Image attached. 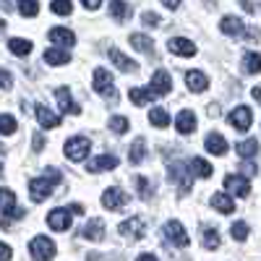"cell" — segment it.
I'll list each match as a JSON object with an SVG mask.
<instances>
[{"mask_svg":"<svg viewBox=\"0 0 261 261\" xmlns=\"http://www.w3.org/2000/svg\"><path fill=\"white\" fill-rule=\"evenodd\" d=\"M60 170H55V167H47V175L45 178H37V180H32L29 183V191H32V201H37V204H42V201H47L50 196H53V188L60 183Z\"/></svg>","mask_w":261,"mask_h":261,"instance_id":"obj_1","label":"cell"},{"mask_svg":"<svg viewBox=\"0 0 261 261\" xmlns=\"http://www.w3.org/2000/svg\"><path fill=\"white\" fill-rule=\"evenodd\" d=\"M89 149H92V141L86 139V136H73V139L65 141V146H63L65 157H68L71 162H81V160H86Z\"/></svg>","mask_w":261,"mask_h":261,"instance_id":"obj_2","label":"cell"},{"mask_svg":"<svg viewBox=\"0 0 261 261\" xmlns=\"http://www.w3.org/2000/svg\"><path fill=\"white\" fill-rule=\"evenodd\" d=\"M29 251L37 261H50L55 256V243L50 241L47 235H37L32 238V243H29Z\"/></svg>","mask_w":261,"mask_h":261,"instance_id":"obj_3","label":"cell"},{"mask_svg":"<svg viewBox=\"0 0 261 261\" xmlns=\"http://www.w3.org/2000/svg\"><path fill=\"white\" fill-rule=\"evenodd\" d=\"M167 178H170V180H175V183H178V188H180L183 193H188V191H191L193 175H191V170H188L186 165H180V162L170 165V167H167Z\"/></svg>","mask_w":261,"mask_h":261,"instance_id":"obj_4","label":"cell"},{"mask_svg":"<svg viewBox=\"0 0 261 261\" xmlns=\"http://www.w3.org/2000/svg\"><path fill=\"white\" fill-rule=\"evenodd\" d=\"M165 238L172 243V246H178V248H186L188 246V235H186V227H183V222H178V220H170L167 225H165Z\"/></svg>","mask_w":261,"mask_h":261,"instance_id":"obj_5","label":"cell"},{"mask_svg":"<svg viewBox=\"0 0 261 261\" xmlns=\"http://www.w3.org/2000/svg\"><path fill=\"white\" fill-rule=\"evenodd\" d=\"M94 89H97L102 97L115 99V84H113L110 71H105V68H97V71H94Z\"/></svg>","mask_w":261,"mask_h":261,"instance_id":"obj_6","label":"cell"},{"mask_svg":"<svg viewBox=\"0 0 261 261\" xmlns=\"http://www.w3.org/2000/svg\"><path fill=\"white\" fill-rule=\"evenodd\" d=\"M230 125L235 128V130H248L251 128V123H253V113H251V107H235V110L230 113Z\"/></svg>","mask_w":261,"mask_h":261,"instance_id":"obj_7","label":"cell"},{"mask_svg":"<svg viewBox=\"0 0 261 261\" xmlns=\"http://www.w3.org/2000/svg\"><path fill=\"white\" fill-rule=\"evenodd\" d=\"M0 212L6 217H16V220L24 217V209H16V193L8 188H0Z\"/></svg>","mask_w":261,"mask_h":261,"instance_id":"obj_8","label":"cell"},{"mask_svg":"<svg viewBox=\"0 0 261 261\" xmlns=\"http://www.w3.org/2000/svg\"><path fill=\"white\" fill-rule=\"evenodd\" d=\"M71 209H53L50 214H47V225L53 227V230H58V232H65L71 227Z\"/></svg>","mask_w":261,"mask_h":261,"instance_id":"obj_9","label":"cell"},{"mask_svg":"<svg viewBox=\"0 0 261 261\" xmlns=\"http://www.w3.org/2000/svg\"><path fill=\"white\" fill-rule=\"evenodd\" d=\"M151 92H154V97H165V94H170V89H172V79H170V73L167 71H154V76H151V86H149Z\"/></svg>","mask_w":261,"mask_h":261,"instance_id":"obj_10","label":"cell"},{"mask_svg":"<svg viewBox=\"0 0 261 261\" xmlns=\"http://www.w3.org/2000/svg\"><path fill=\"white\" fill-rule=\"evenodd\" d=\"M125 204H128V193L120 191V188H107L102 193V206L105 209H120Z\"/></svg>","mask_w":261,"mask_h":261,"instance_id":"obj_11","label":"cell"},{"mask_svg":"<svg viewBox=\"0 0 261 261\" xmlns=\"http://www.w3.org/2000/svg\"><path fill=\"white\" fill-rule=\"evenodd\" d=\"M167 50L172 55H183V58H193L196 55V45H193L191 39H186V37H172L167 42Z\"/></svg>","mask_w":261,"mask_h":261,"instance_id":"obj_12","label":"cell"},{"mask_svg":"<svg viewBox=\"0 0 261 261\" xmlns=\"http://www.w3.org/2000/svg\"><path fill=\"white\" fill-rule=\"evenodd\" d=\"M55 99H58V107H60L63 113H68V115H79V105L73 102L68 86H58V89H55Z\"/></svg>","mask_w":261,"mask_h":261,"instance_id":"obj_13","label":"cell"},{"mask_svg":"<svg viewBox=\"0 0 261 261\" xmlns=\"http://www.w3.org/2000/svg\"><path fill=\"white\" fill-rule=\"evenodd\" d=\"M220 29H222V34H227V37H246V24L238 16H225L222 21H220Z\"/></svg>","mask_w":261,"mask_h":261,"instance_id":"obj_14","label":"cell"},{"mask_svg":"<svg viewBox=\"0 0 261 261\" xmlns=\"http://www.w3.org/2000/svg\"><path fill=\"white\" fill-rule=\"evenodd\" d=\"M34 115H37V123H39L42 128H58V125H60V115L53 113L50 107H45V105H37V107H34Z\"/></svg>","mask_w":261,"mask_h":261,"instance_id":"obj_15","label":"cell"},{"mask_svg":"<svg viewBox=\"0 0 261 261\" xmlns=\"http://www.w3.org/2000/svg\"><path fill=\"white\" fill-rule=\"evenodd\" d=\"M225 188L232 191L235 196H241V199H246V196L251 193V183L246 180V175H227L225 178Z\"/></svg>","mask_w":261,"mask_h":261,"instance_id":"obj_16","label":"cell"},{"mask_svg":"<svg viewBox=\"0 0 261 261\" xmlns=\"http://www.w3.org/2000/svg\"><path fill=\"white\" fill-rule=\"evenodd\" d=\"M204 146H206L209 154H214V157L227 154V139H225V136H220V134H209V136H206V141H204Z\"/></svg>","mask_w":261,"mask_h":261,"instance_id":"obj_17","label":"cell"},{"mask_svg":"<svg viewBox=\"0 0 261 261\" xmlns=\"http://www.w3.org/2000/svg\"><path fill=\"white\" fill-rule=\"evenodd\" d=\"M115 167H118L115 154H102V157H94L89 162V172H107V170H115Z\"/></svg>","mask_w":261,"mask_h":261,"instance_id":"obj_18","label":"cell"},{"mask_svg":"<svg viewBox=\"0 0 261 261\" xmlns=\"http://www.w3.org/2000/svg\"><path fill=\"white\" fill-rule=\"evenodd\" d=\"M118 230L125 238H139V235H144V220H141V217H130V220H125Z\"/></svg>","mask_w":261,"mask_h":261,"instance_id":"obj_19","label":"cell"},{"mask_svg":"<svg viewBox=\"0 0 261 261\" xmlns=\"http://www.w3.org/2000/svg\"><path fill=\"white\" fill-rule=\"evenodd\" d=\"M50 39L55 42V45H60V47H73L76 45V34L71 32V29H50Z\"/></svg>","mask_w":261,"mask_h":261,"instance_id":"obj_20","label":"cell"},{"mask_svg":"<svg viewBox=\"0 0 261 261\" xmlns=\"http://www.w3.org/2000/svg\"><path fill=\"white\" fill-rule=\"evenodd\" d=\"M186 86H188L191 92H204L206 86H209V79L201 71H188L186 73Z\"/></svg>","mask_w":261,"mask_h":261,"instance_id":"obj_21","label":"cell"},{"mask_svg":"<svg viewBox=\"0 0 261 261\" xmlns=\"http://www.w3.org/2000/svg\"><path fill=\"white\" fill-rule=\"evenodd\" d=\"M175 125H178V130H180V134H193V130H196V115L191 113V110H180L178 113V118H175Z\"/></svg>","mask_w":261,"mask_h":261,"instance_id":"obj_22","label":"cell"},{"mask_svg":"<svg viewBox=\"0 0 261 261\" xmlns=\"http://www.w3.org/2000/svg\"><path fill=\"white\" fill-rule=\"evenodd\" d=\"M45 63H50V65H65V63H71V53H68V47H53V50H47L45 53Z\"/></svg>","mask_w":261,"mask_h":261,"instance_id":"obj_23","label":"cell"},{"mask_svg":"<svg viewBox=\"0 0 261 261\" xmlns=\"http://www.w3.org/2000/svg\"><path fill=\"white\" fill-rule=\"evenodd\" d=\"M212 206L220 212V214H232L235 212V204H232V199L227 193H214L212 196Z\"/></svg>","mask_w":261,"mask_h":261,"instance_id":"obj_24","label":"cell"},{"mask_svg":"<svg viewBox=\"0 0 261 261\" xmlns=\"http://www.w3.org/2000/svg\"><path fill=\"white\" fill-rule=\"evenodd\" d=\"M130 45L144 55H154V42H151V37H146V34H130Z\"/></svg>","mask_w":261,"mask_h":261,"instance_id":"obj_25","label":"cell"},{"mask_svg":"<svg viewBox=\"0 0 261 261\" xmlns=\"http://www.w3.org/2000/svg\"><path fill=\"white\" fill-rule=\"evenodd\" d=\"M110 60L118 65V68H120L123 73H134V71H136V63L130 60L128 55H123L120 50H110Z\"/></svg>","mask_w":261,"mask_h":261,"instance_id":"obj_26","label":"cell"},{"mask_svg":"<svg viewBox=\"0 0 261 261\" xmlns=\"http://www.w3.org/2000/svg\"><path fill=\"white\" fill-rule=\"evenodd\" d=\"M110 16L115 21H120V24H125V21L130 18V6L125 3V0H113L110 3Z\"/></svg>","mask_w":261,"mask_h":261,"instance_id":"obj_27","label":"cell"},{"mask_svg":"<svg viewBox=\"0 0 261 261\" xmlns=\"http://www.w3.org/2000/svg\"><path fill=\"white\" fill-rule=\"evenodd\" d=\"M128 97H130V102H134L136 107H144L149 99H157L151 89H139V86H134V89L128 92Z\"/></svg>","mask_w":261,"mask_h":261,"instance_id":"obj_28","label":"cell"},{"mask_svg":"<svg viewBox=\"0 0 261 261\" xmlns=\"http://www.w3.org/2000/svg\"><path fill=\"white\" fill-rule=\"evenodd\" d=\"M81 235L86 238V241H102V235H105V225H102L99 220H92L89 225H86V227L81 230Z\"/></svg>","mask_w":261,"mask_h":261,"instance_id":"obj_29","label":"cell"},{"mask_svg":"<svg viewBox=\"0 0 261 261\" xmlns=\"http://www.w3.org/2000/svg\"><path fill=\"white\" fill-rule=\"evenodd\" d=\"M235 149H238V154H241L243 160H251V157L258 154V141H256V139H246V141L238 144Z\"/></svg>","mask_w":261,"mask_h":261,"instance_id":"obj_30","label":"cell"},{"mask_svg":"<svg viewBox=\"0 0 261 261\" xmlns=\"http://www.w3.org/2000/svg\"><path fill=\"white\" fill-rule=\"evenodd\" d=\"M201 243H204L206 251H217V248H220V232H217L214 227H206L201 232Z\"/></svg>","mask_w":261,"mask_h":261,"instance_id":"obj_31","label":"cell"},{"mask_svg":"<svg viewBox=\"0 0 261 261\" xmlns=\"http://www.w3.org/2000/svg\"><path fill=\"white\" fill-rule=\"evenodd\" d=\"M243 71L246 73H261V55L258 53H246L243 55Z\"/></svg>","mask_w":261,"mask_h":261,"instance_id":"obj_32","label":"cell"},{"mask_svg":"<svg viewBox=\"0 0 261 261\" xmlns=\"http://www.w3.org/2000/svg\"><path fill=\"white\" fill-rule=\"evenodd\" d=\"M8 47H11L13 55H21V58H24V55L32 53V42H29V39H21V37H13V39L8 42Z\"/></svg>","mask_w":261,"mask_h":261,"instance_id":"obj_33","label":"cell"},{"mask_svg":"<svg viewBox=\"0 0 261 261\" xmlns=\"http://www.w3.org/2000/svg\"><path fill=\"white\" fill-rule=\"evenodd\" d=\"M191 167H193V175H199V178H212V165L206 162V160H201V157H193L191 160Z\"/></svg>","mask_w":261,"mask_h":261,"instance_id":"obj_34","label":"cell"},{"mask_svg":"<svg viewBox=\"0 0 261 261\" xmlns=\"http://www.w3.org/2000/svg\"><path fill=\"white\" fill-rule=\"evenodd\" d=\"M149 120H151V125H157V128H167L170 125V115H167V110H162V107H151Z\"/></svg>","mask_w":261,"mask_h":261,"instance_id":"obj_35","label":"cell"},{"mask_svg":"<svg viewBox=\"0 0 261 261\" xmlns=\"http://www.w3.org/2000/svg\"><path fill=\"white\" fill-rule=\"evenodd\" d=\"M144 157H146V141L144 139H136L134 144H130V162L139 165Z\"/></svg>","mask_w":261,"mask_h":261,"instance_id":"obj_36","label":"cell"},{"mask_svg":"<svg viewBox=\"0 0 261 261\" xmlns=\"http://www.w3.org/2000/svg\"><path fill=\"white\" fill-rule=\"evenodd\" d=\"M50 11L58 13V16H71L73 13V3H71V0H53Z\"/></svg>","mask_w":261,"mask_h":261,"instance_id":"obj_37","label":"cell"},{"mask_svg":"<svg viewBox=\"0 0 261 261\" xmlns=\"http://www.w3.org/2000/svg\"><path fill=\"white\" fill-rule=\"evenodd\" d=\"M18 11H21V16L32 18V16L39 13V3H37V0H18Z\"/></svg>","mask_w":261,"mask_h":261,"instance_id":"obj_38","label":"cell"},{"mask_svg":"<svg viewBox=\"0 0 261 261\" xmlns=\"http://www.w3.org/2000/svg\"><path fill=\"white\" fill-rule=\"evenodd\" d=\"M107 125H110L113 134H120V136H123L125 130H128V125H130V123H128V118H123V115H113Z\"/></svg>","mask_w":261,"mask_h":261,"instance_id":"obj_39","label":"cell"},{"mask_svg":"<svg viewBox=\"0 0 261 261\" xmlns=\"http://www.w3.org/2000/svg\"><path fill=\"white\" fill-rule=\"evenodd\" d=\"M13 130H16V118L13 115H0V134L11 136Z\"/></svg>","mask_w":261,"mask_h":261,"instance_id":"obj_40","label":"cell"},{"mask_svg":"<svg viewBox=\"0 0 261 261\" xmlns=\"http://www.w3.org/2000/svg\"><path fill=\"white\" fill-rule=\"evenodd\" d=\"M230 232H232L235 241H246V238H248V225H246V222H235V225L230 227Z\"/></svg>","mask_w":261,"mask_h":261,"instance_id":"obj_41","label":"cell"},{"mask_svg":"<svg viewBox=\"0 0 261 261\" xmlns=\"http://www.w3.org/2000/svg\"><path fill=\"white\" fill-rule=\"evenodd\" d=\"M136 188H139V196L144 201H149L151 199V186H149V180L146 178H136Z\"/></svg>","mask_w":261,"mask_h":261,"instance_id":"obj_42","label":"cell"},{"mask_svg":"<svg viewBox=\"0 0 261 261\" xmlns=\"http://www.w3.org/2000/svg\"><path fill=\"white\" fill-rule=\"evenodd\" d=\"M141 24H146V27H162L165 21L157 16V13H151V11H146V13H141Z\"/></svg>","mask_w":261,"mask_h":261,"instance_id":"obj_43","label":"cell"},{"mask_svg":"<svg viewBox=\"0 0 261 261\" xmlns=\"http://www.w3.org/2000/svg\"><path fill=\"white\" fill-rule=\"evenodd\" d=\"M11 256H13L11 246H6V243H0V261H11Z\"/></svg>","mask_w":261,"mask_h":261,"instance_id":"obj_44","label":"cell"},{"mask_svg":"<svg viewBox=\"0 0 261 261\" xmlns=\"http://www.w3.org/2000/svg\"><path fill=\"white\" fill-rule=\"evenodd\" d=\"M241 6H243V11H248V13H256V11H258L253 0H241Z\"/></svg>","mask_w":261,"mask_h":261,"instance_id":"obj_45","label":"cell"},{"mask_svg":"<svg viewBox=\"0 0 261 261\" xmlns=\"http://www.w3.org/2000/svg\"><path fill=\"white\" fill-rule=\"evenodd\" d=\"M81 3H84V8L94 11V8H99V6H102V0H81Z\"/></svg>","mask_w":261,"mask_h":261,"instance_id":"obj_46","label":"cell"},{"mask_svg":"<svg viewBox=\"0 0 261 261\" xmlns=\"http://www.w3.org/2000/svg\"><path fill=\"white\" fill-rule=\"evenodd\" d=\"M241 170H243V175H256V165H251V162H248V165H243Z\"/></svg>","mask_w":261,"mask_h":261,"instance_id":"obj_47","label":"cell"},{"mask_svg":"<svg viewBox=\"0 0 261 261\" xmlns=\"http://www.w3.org/2000/svg\"><path fill=\"white\" fill-rule=\"evenodd\" d=\"M68 209H71V214H73V217H79V214H84V206H81V204H71Z\"/></svg>","mask_w":261,"mask_h":261,"instance_id":"obj_48","label":"cell"},{"mask_svg":"<svg viewBox=\"0 0 261 261\" xmlns=\"http://www.w3.org/2000/svg\"><path fill=\"white\" fill-rule=\"evenodd\" d=\"M162 3H165V6L170 8V11H175V8L180 6V0H162Z\"/></svg>","mask_w":261,"mask_h":261,"instance_id":"obj_49","label":"cell"},{"mask_svg":"<svg viewBox=\"0 0 261 261\" xmlns=\"http://www.w3.org/2000/svg\"><path fill=\"white\" fill-rule=\"evenodd\" d=\"M42 146H45V136H34V149L39 151Z\"/></svg>","mask_w":261,"mask_h":261,"instance_id":"obj_50","label":"cell"},{"mask_svg":"<svg viewBox=\"0 0 261 261\" xmlns=\"http://www.w3.org/2000/svg\"><path fill=\"white\" fill-rule=\"evenodd\" d=\"M251 94H253V99L261 105V86H253V89H251Z\"/></svg>","mask_w":261,"mask_h":261,"instance_id":"obj_51","label":"cell"},{"mask_svg":"<svg viewBox=\"0 0 261 261\" xmlns=\"http://www.w3.org/2000/svg\"><path fill=\"white\" fill-rule=\"evenodd\" d=\"M136 261H157V256H154V253H141Z\"/></svg>","mask_w":261,"mask_h":261,"instance_id":"obj_52","label":"cell"},{"mask_svg":"<svg viewBox=\"0 0 261 261\" xmlns=\"http://www.w3.org/2000/svg\"><path fill=\"white\" fill-rule=\"evenodd\" d=\"M3 149H6V146H3V144H0V154H3Z\"/></svg>","mask_w":261,"mask_h":261,"instance_id":"obj_53","label":"cell"}]
</instances>
